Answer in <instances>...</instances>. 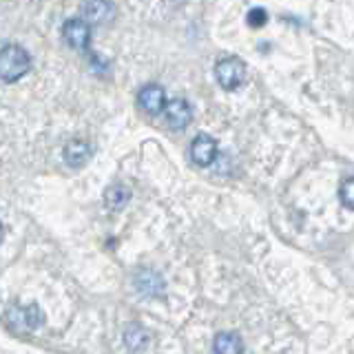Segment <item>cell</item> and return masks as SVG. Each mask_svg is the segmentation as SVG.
Instances as JSON below:
<instances>
[{
  "label": "cell",
  "instance_id": "1",
  "mask_svg": "<svg viewBox=\"0 0 354 354\" xmlns=\"http://www.w3.org/2000/svg\"><path fill=\"white\" fill-rule=\"evenodd\" d=\"M29 69H31L29 53L22 47H18V44H5L3 51H0V77H3V82L7 84L18 82Z\"/></svg>",
  "mask_w": 354,
  "mask_h": 354
},
{
  "label": "cell",
  "instance_id": "2",
  "mask_svg": "<svg viewBox=\"0 0 354 354\" xmlns=\"http://www.w3.org/2000/svg\"><path fill=\"white\" fill-rule=\"evenodd\" d=\"M246 75H248V66L241 58L237 55H230V58H221L215 64V77L221 88L226 91H235L239 88L243 82H246Z\"/></svg>",
  "mask_w": 354,
  "mask_h": 354
},
{
  "label": "cell",
  "instance_id": "3",
  "mask_svg": "<svg viewBox=\"0 0 354 354\" xmlns=\"http://www.w3.org/2000/svg\"><path fill=\"white\" fill-rule=\"evenodd\" d=\"M7 324L11 330L16 332H33L44 324V313L38 304H29V306H9L7 310Z\"/></svg>",
  "mask_w": 354,
  "mask_h": 354
},
{
  "label": "cell",
  "instance_id": "4",
  "mask_svg": "<svg viewBox=\"0 0 354 354\" xmlns=\"http://www.w3.org/2000/svg\"><path fill=\"white\" fill-rule=\"evenodd\" d=\"M62 36L69 47L77 51H86L88 44H91V25H88L84 18H71L64 22Z\"/></svg>",
  "mask_w": 354,
  "mask_h": 354
},
{
  "label": "cell",
  "instance_id": "5",
  "mask_svg": "<svg viewBox=\"0 0 354 354\" xmlns=\"http://www.w3.org/2000/svg\"><path fill=\"white\" fill-rule=\"evenodd\" d=\"M217 153H219L217 140L206 136V133H199L191 144V160L197 166H202V169H206V166H210L217 160Z\"/></svg>",
  "mask_w": 354,
  "mask_h": 354
},
{
  "label": "cell",
  "instance_id": "6",
  "mask_svg": "<svg viewBox=\"0 0 354 354\" xmlns=\"http://www.w3.org/2000/svg\"><path fill=\"white\" fill-rule=\"evenodd\" d=\"M115 3L113 0H88L82 7L84 20L88 25H104V22L115 18Z\"/></svg>",
  "mask_w": 354,
  "mask_h": 354
},
{
  "label": "cell",
  "instance_id": "7",
  "mask_svg": "<svg viewBox=\"0 0 354 354\" xmlns=\"http://www.w3.org/2000/svg\"><path fill=\"white\" fill-rule=\"evenodd\" d=\"M138 102L151 115H158V113H162V111H166V106H169V102H166V93L160 84L142 86V91L138 95Z\"/></svg>",
  "mask_w": 354,
  "mask_h": 354
},
{
  "label": "cell",
  "instance_id": "8",
  "mask_svg": "<svg viewBox=\"0 0 354 354\" xmlns=\"http://www.w3.org/2000/svg\"><path fill=\"white\" fill-rule=\"evenodd\" d=\"M136 288H138V292L144 297H162L166 290V283H164V277L160 272L144 268L136 274Z\"/></svg>",
  "mask_w": 354,
  "mask_h": 354
},
{
  "label": "cell",
  "instance_id": "9",
  "mask_svg": "<svg viewBox=\"0 0 354 354\" xmlns=\"http://www.w3.org/2000/svg\"><path fill=\"white\" fill-rule=\"evenodd\" d=\"M164 113H166V122H169L173 129H180V131L186 129L188 124H191V120H193V109L184 97L171 100Z\"/></svg>",
  "mask_w": 354,
  "mask_h": 354
},
{
  "label": "cell",
  "instance_id": "10",
  "mask_svg": "<svg viewBox=\"0 0 354 354\" xmlns=\"http://www.w3.org/2000/svg\"><path fill=\"white\" fill-rule=\"evenodd\" d=\"M91 153H93L91 144L84 142V140H71L62 151L64 162L69 166H73V169H80V166H84L86 160L91 158Z\"/></svg>",
  "mask_w": 354,
  "mask_h": 354
},
{
  "label": "cell",
  "instance_id": "11",
  "mask_svg": "<svg viewBox=\"0 0 354 354\" xmlns=\"http://www.w3.org/2000/svg\"><path fill=\"white\" fill-rule=\"evenodd\" d=\"M122 339H124V346L131 350V352H144L149 348V341H151V337H149V332L144 330L140 324H129L127 328H124V335H122Z\"/></svg>",
  "mask_w": 354,
  "mask_h": 354
},
{
  "label": "cell",
  "instance_id": "12",
  "mask_svg": "<svg viewBox=\"0 0 354 354\" xmlns=\"http://www.w3.org/2000/svg\"><path fill=\"white\" fill-rule=\"evenodd\" d=\"M215 354H243V341L237 332H219L213 341Z\"/></svg>",
  "mask_w": 354,
  "mask_h": 354
},
{
  "label": "cell",
  "instance_id": "13",
  "mask_svg": "<svg viewBox=\"0 0 354 354\" xmlns=\"http://www.w3.org/2000/svg\"><path fill=\"white\" fill-rule=\"evenodd\" d=\"M131 197H133L131 188L124 184H111L104 188V204L111 210H122L131 202Z\"/></svg>",
  "mask_w": 354,
  "mask_h": 354
},
{
  "label": "cell",
  "instance_id": "14",
  "mask_svg": "<svg viewBox=\"0 0 354 354\" xmlns=\"http://www.w3.org/2000/svg\"><path fill=\"white\" fill-rule=\"evenodd\" d=\"M339 199L341 204L354 210V177H350V180H343L341 186H339Z\"/></svg>",
  "mask_w": 354,
  "mask_h": 354
},
{
  "label": "cell",
  "instance_id": "15",
  "mask_svg": "<svg viewBox=\"0 0 354 354\" xmlns=\"http://www.w3.org/2000/svg\"><path fill=\"white\" fill-rule=\"evenodd\" d=\"M246 22H248V27L259 29V27H263V25H266V22H268V14H266V9L254 7V9H250V11H248Z\"/></svg>",
  "mask_w": 354,
  "mask_h": 354
}]
</instances>
